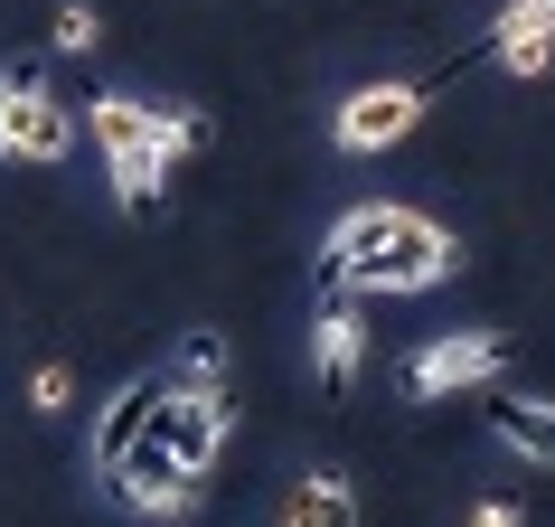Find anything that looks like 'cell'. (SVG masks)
Instances as JSON below:
<instances>
[{
  "instance_id": "6da1fadb",
  "label": "cell",
  "mask_w": 555,
  "mask_h": 527,
  "mask_svg": "<svg viewBox=\"0 0 555 527\" xmlns=\"http://www.w3.org/2000/svg\"><path fill=\"white\" fill-rule=\"evenodd\" d=\"M452 264H462V245L424 207H349L311 273L330 301H405V293H434Z\"/></svg>"
},
{
  "instance_id": "7a4b0ae2",
  "label": "cell",
  "mask_w": 555,
  "mask_h": 527,
  "mask_svg": "<svg viewBox=\"0 0 555 527\" xmlns=\"http://www.w3.org/2000/svg\"><path fill=\"white\" fill-rule=\"evenodd\" d=\"M86 132L104 142L114 198L132 207V217H151V207L170 198V160H160V142H151V104H142V94H94V104H86Z\"/></svg>"
},
{
  "instance_id": "3957f363",
  "label": "cell",
  "mask_w": 555,
  "mask_h": 527,
  "mask_svg": "<svg viewBox=\"0 0 555 527\" xmlns=\"http://www.w3.org/2000/svg\"><path fill=\"white\" fill-rule=\"evenodd\" d=\"M66 151H76V104H57L38 66H10L0 76V160H38L48 170Z\"/></svg>"
},
{
  "instance_id": "277c9868",
  "label": "cell",
  "mask_w": 555,
  "mask_h": 527,
  "mask_svg": "<svg viewBox=\"0 0 555 527\" xmlns=\"http://www.w3.org/2000/svg\"><path fill=\"white\" fill-rule=\"evenodd\" d=\"M508 377V339L499 330H442L405 358V396L414 406H442V396H470V386H499Z\"/></svg>"
},
{
  "instance_id": "5b68a950",
  "label": "cell",
  "mask_w": 555,
  "mask_h": 527,
  "mask_svg": "<svg viewBox=\"0 0 555 527\" xmlns=\"http://www.w3.org/2000/svg\"><path fill=\"white\" fill-rule=\"evenodd\" d=\"M94 480H104V499H114L122 518H189V509L207 499V480H198V471H179L170 452H160V442H142L132 462L94 471Z\"/></svg>"
},
{
  "instance_id": "8992f818",
  "label": "cell",
  "mask_w": 555,
  "mask_h": 527,
  "mask_svg": "<svg viewBox=\"0 0 555 527\" xmlns=\"http://www.w3.org/2000/svg\"><path fill=\"white\" fill-rule=\"evenodd\" d=\"M414 123H424V86H358L349 104H339V123H330V142L339 151H386V142H405Z\"/></svg>"
},
{
  "instance_id": "52a82bcc",
  "label": "cell",
  "mask_w": 555,
  "mask_h": 527,
  "mask_svg": "<svg viewBox=\"0 0 555 527\" xmlns=\"http://www.w3.org/2000/svg\"><path fill=\"white\" fill-rule=\"evenodd\" d=\"M235 434V406H217V396H160V414H151V442H160V452H170L179 471H198L207 480V462H217V442Z\"/></svg>"
},
{
  "instance_id": "ba28073f",
  "label": "cell",
  "mask_w": 555,
  "mask_h": 527,
  "mask_svg": "<svg viewBox=\"0 0 555 527\" xmlns=\"http://www.w3.org/2000/svg\"><path fill=\"white\" fill-rule=\"evenodd\" d=\"M160 396H170V377H122V386H114V406L94 414V442H86V462H94V471L132 462V452L151 442V414H160Z\"/></svg>"
},
{
  "instance_id": "9c48e42d",
  "label": "cell",
  "mask_w": 555,
  "mask_h": 527,
  "mask_svg": "<svg viewBox=\"0 0 555 527\" xmlns=\"http://www.w3.org/2000/svg\"><path fill=\"white\" fill-rule=\"evenodd\" d=\"M480 57H499L508 76H546L555 57V0H508L490 20V38H480Z\"/></svg>"
},
{
  "instance_id": "30bf717a",
  "label": "cell",
  "mask_w": 555,
  "mask_h": 527,
  "mask_svg": "<svg viewBox=\"0 0 555 527\" xmlns=\"http://www.w3.org/2000/svg\"><path fill=\"white\" fill-rule=\"evenodd\" d=\"M311 368H321L330 396L358 386V368H367V321H358V301H321V321H311Z\"/></svg>"
},
{
  "instance_id": "8fae6325",
  "label": "cell",
  "mask_w": 555,
  "mask_h": 527,
  "mask_svg": "<svg viewBox=\"0 0 555 527\" xmlns=\"http://www.w3.org/2000/svg\"><path fill=\"white\" fill-rule=\"evenodd\" d=\"M490 434L508 442V452H527L537 471H555V406H546V396H508V386H490Z\"/></svg>"
},
{
  "instance_id": "7c38bea8",
  "label": "cell",
  "mask_w": 555,
  "mask_h": 527,
  "mask_svg": "<svg viewBox=\"0 0 555 527\" xmlns=\"http://www.w3.org/2000/svg\"><path fill=\"white\" fill-rule=\"evenodd\" d=\"M273 527H358L349 471H311V480H293V499H283V518H273Z\"/></svg>"
},
{
  "instance_id": "4fadbf2b",
  "label": "cell",
  "mask_w": 555,
  "mask_h": 527,
  "mask_svg": "<svg viewBox=\"0 0 555 527\" xmlns=\"http://www.w3.org/2000/svg\"><path fill=\"white\" fill-rule=\"evenodd\" d=\"M170 386H179V396H217V406H235V396H227V339H217V330H189L179 358H170Z\"/></svg>"
},
{
  "instance_id": "5bb4252c",
  "label": "cell",
  "mask_w": 555,
  "mask_h": 527,
  "mask_svg": "<svg viewBox=\"0 0 555 527\" xmlns=\"http://www.w3.org/2000/svg\"><path fill=\"white\" fill-rule=\"evenodd\" d=\"M151 142H160V160L179 170V160H198V151L217 142V123H207L198 104H151Z\"/></svg>"
},
{
  "instance_id": "9a60e30c",
  "label": "cell",
  "mask_w": 555,
  "mask_h": 527,
  "mask_svg": "<svg viewBox=\"0 0 555 527\" xmlns=\"http://www.w3.org/2000/svg\"><path fill=\"white\" fill-rule=\"evenodd\" d=\"M48 38H57V57H94V48H104V20H94L86 0H66V10H57V29H48Z\"/></svg>"
},
{
  "instance_id": "2e32d148",
  "label": "cell",
  "mask_w": 555,
  "mask_h": 527,
  "mask_svg": "<svg viewBox=\"0 0 555 527\" xmlns=\"http://www.w3.org/2000/svg\"><path fill=\"white\" fill-rule=\"evenodd\" d=\"M66 396H76V377H66V368H38V377H29V406H38V414H57Z\"/></svg>"
},
{
  "instance_id": "e0dca14e",
  "label": "cell",
  "mask_w": 555,
  "mask_h": 527,
  "mask_svg": "<svg viewBox=\"0 0 555 527\" xmlns=\"http://www.w3.org/2000/svg\"><path fill=\"white\" fill-rule=\"evenodd\" d=\"M470 527H527V518H518V499H480V509H470Z\"/></svg>"
}]
</instances>
